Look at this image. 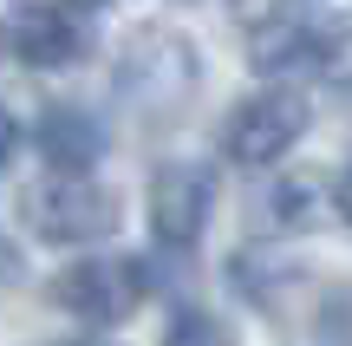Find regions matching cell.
Wrapping results in <instances>:
<instances>
[{
  "label": "cell",
  "mask_w": 352,
  "mask_h": 346,
  "mask_svg": "<svg viewBox=\"0 0 352 346\" xmlns=\"http://www.w3.org/2000/svg\"><path fill=\"white\" fill-rule=\"evenodd\" d=\"M235 274H241V294L261 301V307H280V281H300V268H294L280 248H241Z\"/></svg>",
  "instance_id": "cell-7"
},
{
  "label": "cell",
  "mask_w": 352,
  "mask_h": 346,
  "mask_svg": "<svg viewBox=\"0 0 352 346\" xmlns=\"http://www.w3.org/2000/svg\"><path fill=\"white\" fill-rule=\"evenodd\" d=\"M85 346H98V340H85Z\"/></svg>",
  "instance_id": "cell-12"
},
{
  "label": "cell",
  "mask_w": 352,
  "mask_h": 346,
  "mask_svg": "<svg viewBox=\"0 0 352 346\" xmlns=\"http://www.w3.org/2000/svg\"><path fill=\"white\" fill-rule=\"evenodd\" d=\"M164 346H235V340H228V327L215 321V314H202V307H183V314L170 321Z\"/></svg>",
  "instance_id": "cell-8"
},
{
  "label": "cell",
  "mask_w": 352,
  "mask_h": 346,
  "mask_svg": "<svg viewBox=\"0 0 352 346\" xmlns=\"http://www.w3.org/2000/svg\"><path fill=\"white\" fill-rule=\"evenodd\" d=\"M13 151H20V125L0 111V170H7V157H13Z\"/></svg>",
  "instance_id": "cell-9"
},
{
  "label": "cell",
  "mask_w": 352,
  "mask_h": 346,
  "mask_svg": "<svg viewBox=\"0 0 352 346\" xmlns=\"http://www.w3.org/2000/svg\"><path fill=\"white\" fill-rule=\"evenodd\" d=\"M144 294H151V268H144V261H124V255L78 261V268H65L59 281H52V301H59L65 314H78V321H91V327L124 321Z\"/></svg>",
  "instance_id": "cell-3"
},
{
  "label": "cell",
  "mask_w": 352,
  "mask_h": 346,
  "mask_svg": "<svg viewBox=\"0 0 352 346\" xmlns=\"http://www.w3.org/2000/svg\"><path fill=\"white\" fill-rule=\"evenodd\" d=\"M209 209H215L209 170H196V164L157 170V183H151V229H157V242L189 248V242L202 235V222H209Z\"/></svg>",
  "instance_id": "cell-4"
},
{
  "label": "cell",
  "mask_w": 352,
  "mask_h": 346,
  "mask_svg": "<svg viewBox=\"0 0 352 346\" xmlns=\"http://www.w3.org/2000/svg\"><path fill=\"white\" fill-rule=\"evenodd\" d=\"M0 46H7V33H0Z\"/></svg>",
  "instance_id": "cell-11"
},
{
  "label": "cell",
  "mask_w": 352,
  "mask_h": 346,
  "mask_svg": "<svg viewBox=\"0 0 352 346\" xmlns=\"http://www.w3.org/2000/svg\"><path fill=\"white\" fill-rule=\"evenodd\" d=\"M39 151H46L52 170H91L98 151H104V131L91 125L85 111L59 105V111H46V125H39Z\"/></svg>",
  "instance_id": "cell-6"
},
{
  "label": "cell",
  "mask_w": 352,
  "mask_h": 346,
  "mask_svg": "<svg viewBox=\"0 0 352 346\" xmlns=\"http://www.w3.org/2000/svg\"><path fill=\"white\" fill-rule=\"evenodd\" d=\"M340 216H346V222H352V164H346V170H340Z\"/></svg>",
  "instance_id": "cell-10"
},
{
  "label": "cell",
  "mask_w": 352,
  "mask_h": 346,
  "mask_svg": "<svg viewBox=\"0 0 352 346\" xmlns=\"http://www.w3.org/2000/svg\"><path fill=\"white\" fill-rule=\"evenodd\" d=\"M300 138H307V98L287 91V85H267V91H254V98H241L235 111H228V131H222L228 157L248 164V170L287 157Z\"/></svg>",
  "instance_id": "cell-2"
},
{
  "label": "cell",
  "mask_w": 352,
  "mask_h": 346,
  "mask_svg": "<svg viewBox=\"0 0 352 346\" xmlns=\"http://www.w3.org/2000/svg\"><path fill=\"white\" fill-rule=\"evenodd\" d=\"M20 209H26V222H33L46 242H98L118 222V196L98 190L85 170H59V177L33 183Z\"/></svg>",
  "instance_id": "cell-1"
},
{
  "label": "cell",
  "mask_w": 352,
  "mask_h": 346,
  "mask_svg": "<svg viewBox=\"0 0 352 346\" xmlns=\"http://www.w3.org/2000/svg\"><path fill=\"white\" fill-rule=\"evenodd\" d=\"M13 52L26 65H39V72H59V65H72L85 52V33H78L72 7H26L13 20Z\"/></svg>",
  "instance_id": "cell-5"
}]
</instances>
